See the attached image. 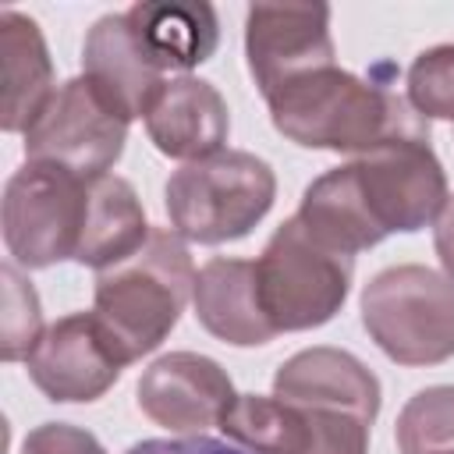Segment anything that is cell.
<instances>
[{"mask_svg": "<svg viewBox=\"0 0 454 454\" xmlns=\"http://www.w3.org/2000/svg\"><path fill=\"white\" fill-rule=\"evenodd\" d=\"M447 199V174L433 145L397 138L319 174L294 216L330 248L358 255L390 234L422 231Z\"/></svg>", "mask_w": 454, "mask_h": 454, "instance_id": "cell-1", "label": "cell"}, {"mask_svg": "<svg viewBox=\"0 0 454 454\" xmlns=\"http://www.w3.org/2000/svg\"><path fill=\"white\" fill-rule=\"evenodd\" d=\"M273 128L301 149L362 156L397 138H426L429 124L397 89L358 78L337 64L291 78L266 96Z\"/></svg>", "mask_w": 454, "mask_h": 454, "instance_id": "cell-2", "label": "cell"}, {"mask_svg": "<svg viewBox=\"0 0 454 454\" xmlns=\"http://www.w3.org/2000/svg\"><path fill=\"white\" fill-rule=\"evenodd\" d=\"M192 291L195 266L184 238L174 227H153L131 259L96 273L92 312L114 333L128 362H135L167 340Z\"/></svg>", "mask_w": 454, "mask_h": 454, "instance_id": "cell-3", "label": "cell"}, {"mask_svg": "<svg viewBox=\"0 0 454 454\" xmlns=\"http://www.w3.org/2000/svg\"><path fill=\"white\" fill-rule=\"evenodd\" d=\"M277 177L266 160L245 149L184 163L163 188L170 227L184 241L223 245L245 238L273 206Z\"/></svg>", "mask_w": 454, "mask_h": 454, "instance_id": "cell-4", "label": "cell"}, {"mask_svg": "<svg viewBox=\"0 0 454 454\" xmlns=\"http://www.w3.org/2000/svg\"><path fill=\"white\" fill-rule=\"evenodd\" d=\"M355 255L319 241L298 216L284 220L255 259L259 305L277 333L330 323L351 291Z\"/></svg>", "mask_w": 454, "mask_h": 454, "instance_id": "cell-5", "label": "cell"}, {"mask_svg": "<svg viewBox=\"0 0 454 454\" xmlns=\"http://www.w3.org/2000/svg\"><path fill=\"white\" fill-rule=\"evenodd\" d=\"M362 326L397 365L454 358V284L419 262L380 270L362 291Z\"/></svg>", "mask_w": 454, "mask_h": 454, "instance_id": "cell-6", "label": "cell"}, {"mask_svg": "<svg viewBox=\"0 0 454 454\" xmlns=\"http://www.w3.org/2000/svg\"><path fill=\"white\" fill-rule=\"evenodd\" d=\"M89 206V177L50 163H25L4 184L0 231L7 255L25 270L74 259Z\"/></svg>", "mask_w": 454, "mask_h": 454, "instance_id": "cell-7", "label": "cell"}, {"mask_svg": "<svg viewBox=\"0 0 454 454\" xmlns=\"http://www.w3.org/2000/svg\"><path fill=\"white\" fill-rule=\"evenodd\" d=\"M128 124L131 121L92 78L74 74L25 131V156L28 163H50L78 177H99L121 160Z\"/></svg>", "mask_w": 454, "mask_h": 454, "instance_id": "cell-8", "label": "cell"}, {"mask_svg": "<svg viewBox=\"0 0 454 454\" xmlns=\"http://www.w3.org/2000/svg\"><path fill=\"white\" fill-rule=\"evenodd\" d=\"M25 365L28 380L50 401L82 404L99 401L131 362L96 312H71L43 330Z\"/></svg>", "mask_w": 454, "mask_h": 454, "instance_id": "cell-9", "label": "cell"}, {"mask_svg": "<svg viewBox=\"0 0 454 454\" xmlns=\"http://www.w3.org/2000/svg\"><path fill=\"white\" fill-rule=\"evenodd\" d=\"M245 57L262 99L309 71L333 64L326 4H255L245 14Z\"/></svg>", "mask_w": 454, "mask_h": 454, "instance_id": "cell-10", "label": "cell"}, {"mask_svg": "<svg viewBox=\"0 0 454 454\" xmlns=\"http://www.w3.org/2000/svg\"><path fill=\"white\" fill-rule=\"evenodd\" d=\"M234 397L238 394L220 362L195 351L160 355L135 387L142 415L177 436H199L209 426H220Z\"/></svg>", "mask_w": 454, "mask_h": 454, "instance_id": "cell-11", "label": "cell"}, {"mask_svg": "<svg viewBox=\"0 0 454 454\" xmlns=\"http://www.w3.org/2000/svg\"><path fill=\"white\" fill-rule=\"evenodd\" d=\"M142 121L149 142L163 156L184 163L223 153L231 135V114L223 96L216 92V85L192 74L167 78Z\"/></svg>", "mask_w": 454, "mask_h": 454, "instance_id": "cell-12", "label": "cell"}, {"mask_svg": "<svg viewBox=\"0 0 454 454\" xmlns=\"http://www.w3.org/2000/svg\"><path fill=\"white\" fill-rule=\"evenodd\" d=\"M128 32L142 57L167 78L206 64L220 43V21L209 4L142 0L124 11Z\"/></svg>", "mask_w": 454, "mask_h": 454, "instance_id": "cell-13", "label": "cell"}, {"mask_svg": "<svg viewBox=\"0 0 454 454\" xmlns=\"http://www.w3.org/2000/svg\"><path fill=\"white\" fill-rule=\"evenodd\" d=\"M195 319L206 333L234 348H259L277 337L270 326L259 287H255V262L216 255L195 273Z\"/></svg>", "mask_w": 454, "mask_h": 454, "instance_id": "cell-14", "label": "cell"}, {"mask_svg": "<svg viewBox=\"0 0 454 454\" xmlns=\"http://www.w3.org/2000/svg\"><path fill=\"white\" fill-rule=\"evenodd\" d=\"M0 74H4L0 128L11 135L14 131L25 135L57 96V85H53V60L39 25L11 7L0 11Z\"/></svg>", "mask_w": 454, "mask_h": 454, "instance_id": "cell-15", "label": "cell"}, {"mask_svg": "<svg viewBox=\"0 0 454 454\" xmlns=\"http://www.w3.org/2000/svg\"><path fill=\"white\" fill-rule=\"evenodd\" d=\"M82 74L92 78L128 121L145 117L149 103L156 99V92L163 89V74L142 57V50L135 46L124 11L121 14H103L82 43Z\"/></svg>", "mask_w": 454, "mask_h": 454, "instance_id": "cell-16", "label": "cell"}, {"mask_svg": "<svg viewBox=\"0 0 454 454\" xmlns=\"http://www.w3.org/2000/svg\"><path fill=\"white\" fill-rule=\"evenodd\" d=\"M145 209L135 195V188L117 174L89 177V206H85V227L74 262L89 266L96 273L131 259L145 238H149Z\"/></svg>", "mask_w": 454, "mask_h": 454, "instance_id": "cell-17", "label": "cell"}, {"mask_svg": "<svg viewBox=\"0 0 454 454\" xmlns=\"http://www.w3.org/2000/svg\"><path fill=\"white\" fill-rule=\"evenodd\" d=\"M220 429L231 443L248 454H309L312 450V419L301 404H291L277 394H238L223 411Z\"/></svg>", "mask_w": 454, "mask_h": 454, "instance_id": "cell-18", "label": "cell"}, {"mask_svg": "<svg viewBox=\"0 0 454 454\" xmlns=\"http://www.w3.org/2000/svg\"><path fill=\"white\" fill-rule=\"evenodd\" d=\"M401 454H454V387H426L411 394L397 415Z\"/></svg>", "mask_w": 454, "mask_h": 454, "instance_id": "cell-19", "label": "cell"}, {"mask_svg": "<svg viewBox=\"0 0 454 454\" xmlns=\"http://www.w3.org/2000/svg\"><path fill=\"white\" fill-rule=\"evenodd\" d=\"M4 280V312H0V358L18 362L28 358L43 337V309L35 287L7 262L0 270Z\"/></svg>", "mask_w": 454, "mask_h": 454, "instance_id": "cell-20", "label": "cell"}, {"mask_svg": "<svg viewBox=\"0 0 454 454\" xmlns=\"http://www.w3.org/2000/svg\"><path fill=\"white\" fill-rule=\"evenodd\" d=\"M404 89L419 117L454 121V43L422 50L404 74Z\"/></svg>", "mask_w": 454, "mask_h": 454, "instance_id": "cell-21", "label": "cell"}, {"mask_svg": "<svg viewBox=\"0 0 454 454\" xmlns=\"http://www.w3.org/2000/svg\"><path fill=\"white\" fill-rule=\"evenodd\" d=\"M301 404L312 419V450L309 454H369V429L376 411L330 401H291Z\"/></svg>", "mask_w": 454, "mask_h": 454, "instance_id": "cell-22", "label": "cell"}, {"mask_svg": "<svg viewBox=\"0 0 454 454\" xmlns=\"http://www.w3.org/2000/svg\"><path fill=\"white\" fill-rule=\"evenodd\" d=\"M21 454H106V447L71 422H43L25 436Z\"/></svg>", "mask_w": 454, "mask_h": 454, "instance_id": "cell-23", "label": "cell"}, {"mask_svg": "<svg viewBox=\"0 0 454 454\" xmlns=\"http://www.w3.org/2000/svg\"><path fill=\"white\" fill-rule=\"evenodd\" d=\"M124 454H248L231 440H213L206 433L199 436H156V440H142L131 443Z\"/></svg>", "mask_w": 454, "mask_h": 454, "instance_id": "cell-24", "label": "cell"}, {"mask_svg": "<svg viewBox=\"0 0 454 454\" xmlns=\"http://www.w3.org/2000/svg\"><path fill=\"white\" fill-rule=\"evenodd\" d=\"M433 248L440 255L443 277L454 284V195L447 199V206L440 209V216L433 220Z\"/></svg>", "mask_w": 454, "mask_h": 454, "instance_id": "cell-25", "label": "cell"}]
</instances>
